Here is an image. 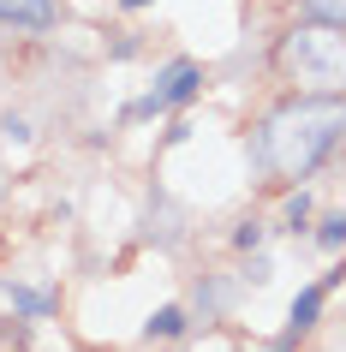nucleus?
<instances>
[{"mask_svg":"<svg viewBox=\"0 0 346 352\" xmlns=\"http://www.w3.org/2000/svg\"><path fill=\"white\" fill-rule=\"evenodd\" d=\"M12 305H19V311H30V316H42V311H48V293H30V287H12Z\"/></svg>","mask_w":346,"mask_h":352,"instance_id":"obj_7","label":"nucleus"},{"mask_svg":"<svg viewBox=\"0 0 346 352\" xmlns=\"http://www.w3.org/2000/svg\"><path fill=\"white\" fill-rule=\"evenodd\" d=\"M269 352H287V340H281V346H269Z\"/></svg>","mask_w":346,"mask_h":352,"instance_id":"obj_11","label":"nucleus"},{"mask_svg":"<svg viewBox=\"0 0 346 352\" xmlns=\"http://www.w3.org/2000/svg\"><path fill=\"white\" fill-rule=\"evenodd\" d=\"M310 6V19H323V24H346V0H305Z\"/></svg>","mask_w":346,"mask_h":352,"instance_id":"obj_6","label":"nucleus"},{"mask_svg":"<svg viewBox=\"0 0 346 352\" xmlns=\"http://www.w3.org/2000/svg\"><path fill=\"white\" fill-rule=\"evenodd\" d=\"M323 293H328V280H323V287H305V293L292 298V334H305L310 322H316V311H323Z\"/></svg>","mask_w":346,"mask_h":352,"instance_id":"obj_5","label":"nucleus"},{"mask_svg":"<svg viewBox=\"0 0 346 352\" xmlns=\"http://www.w3.org/2000/svg\"><path fill=\"white\" fill-rule=\"evenodd\" d=\"M340 138H346V102L340 96L287 102L281 113H269V126H263V138H257V162L274 167L281 179H305Z\"/></svg>","mask_w":346,"mask_h":352,"instance_id":"obj_1","label":"nucleus"},{"mask_svg":"<svg viewBox=\"0 0 346 352\" xmlns=\"http://www.w3.org/2000/svg\"><path fill=\"white\" fill-rule=\"evenodd\" d=\"M126 6H144V0H126Z\"/></svg>","mask_w":346,"mask_h":352,"instance_id":"obj_12","label":"nucleus"},{"mask_svg":"<svg viewBox=\"0 0 346 352\" xmlns=\"http://www.w3.org/2000/svg\"><path fill=\"white\" fill-rule=\"evenodd\" d=\"M48 19H54V0H0V24H30V30H42Z\"/></svg>","mask_w":346,"mask_h":352,"instance_id":"obj_4","label":"nucleus"},{"mask_svg":"<svg viewBox=\"0 0 346 352\" xmlns=\"http://www.w3.org/2000/svg\"><path fill=\"white\" fill-rule=\"evenodd\" d=\"M191 90H197V66L191 60H173L162 78H155V90L138 102V113H162V108H180V102H191Z\"/></svg>","mask_w":346,"mask_h":352,"instance_id":"obj_3","label":"nucleus"},{"mask_svg":"<svg viewBox=\"0 0 346 352\" xmlns=\"http://www.w3.org/2000/svg\"><path fill=\"white\" fill-rule=\"evenodd\" d=\"M305 215H310V197H305V191H299V197H287V221H305Z\"/></svg>","mask_w":346,"mask_h":352,"instance_id":"obj_10","label":"nucleus"},{"mask_svg":"<svg viewBox=\"0 0 346 352\" xmlns=\"http://www.w3.org/2000/svg\"><path fill=\"white\" fill-rule=\"evenodd\" d=\"M185 329V316L173 311V305H167V311H155V322H149V334H180Z\"/></svg>","mask_w":346,"mask_h":352,"instance_id":"obj_9","label":"nucleus"},{"mask_svg":"<svg viewBox=\"0 0 346 352\" xmlns=\"http://www.w3.org/2000/svg\"><path fill=\"white\" fill-rule=\"evenodd\" d=\"M281 66L299 90L310 96H340L346 90V36L340 24H299L287 42H281Z\"/></svg>","mask_w":346,"mask_h":352,"instance_id":"obj_2","label":"nucleus"},{"mask_svg":"<svg viewBox=\"0 0 346 352\" xmlns=\"http://www.w3.org/2000/svg\"><path fill=\"white\" fill-rule=\"evenodd\" d=\"M316 239H323L328 251H340V245H346V215H328V221H323V233H316Z\"/></svg>","mask_w":346,"mask_h":352,"instance_id":"obj_8","label":"nucleus"}]
</instances>
